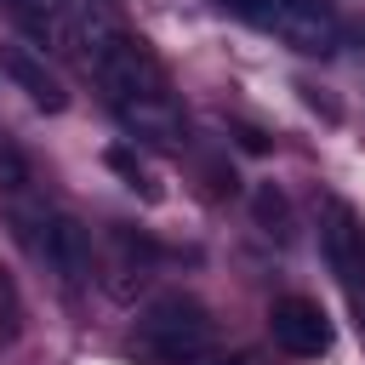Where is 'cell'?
<instances>
[{"mask_svg": "<svg viewBox=\"0 0 365 365\" xmlns=\"http://www.w3.org/2000/svg\"><path fill=\"white\" fill-rule=\"evenodd\" d=\"M68 51L86 63V74L103 86V97L114 103V114L137 137H148L160 148H177L182 143L188 125H182V108L171 97V80H165L160 57L137 34H125L97 6H74L68 11Z\"/></svg>", "mask_w": 365, "mask_h": 365, "instance_id": "1", "label": "cell"}, {"mask_svg": "<svg viewBox=\"0 0 365 365\" xmlns=\"http://www.w3.org/2000/svg\"><path fill=\"white\" fill-rule=\"evenodd\" d=\"M137 348L154 365H234V359H222L211 314L194 297H160V302H148L143 319H137Z\"/></svg>", "mask_w": 365, "mask_h": 365, "instance_id": "2", "label": "cell"}, {"mask_svg": "<svg viewBox=\"0 0 365 365\" xmlns=\"http://www.w3.org/2000/svg\"><path fill=\"white\" fill-rule=\"evenodd\" d=\"M217 6L234 11V17H245L262 34H279L291 51H308V57L331 51L336 34H342L325 0H217Z\"/></svg>", "mask_w": 365, "mask_h": 365, "instance_id": "3", "label": "cell"}, {"mask_svg": "<svg viewBox=\"0 0 365 365\" xmlns=\"http://www.w3.org/2000/svg\"><path fill=\"white\" fill-rule=\"evenodd\" d=\"M268 331H274V342H279L291 359H319V354H331V319H325V308H319L314 297H279L274 314H268Z\"/></svg>", "mask_w": 365, "mask_h": 365, "instance_id": "4", "label": "cell"}, {"mask_svg": "<svg viewBox=\"0 0 365 365\" xmlns=\"http://www.w3.org/2000/svg\"><path fill=\"white\" fill-rule=\"evenodd\" d=\"M34 251L57 268L63 285H86V279H91V234H86V222H74V217H63V211L40 217Z\"/></svg>", "mask_w": 365, "mask_h": 365, "instance_id": "5", "label": "cell"}, {"mask_svg": "<svg viewBox=\"0 0 365 365\" xmlns=\"http://www.w3.org/2000/svg\"><path fill=\"white\" fill-rule=\"evenodd\" d=\"M0 68H6V80H11L17 91H29L34 108H46V114H63V108H68V91H63V80L46 68L40 51H29V46H6V51H0Z\"/></svg>", "mask_w": 365, "mask_h": 365, "instance_id": "6", "label": "cell"}, {"mask_svg": "<svg viewBox=\"0 0 365 365\" xmlns=\"http://www.w3.org/2000/svg\"><path fill=\"white\" fill-rule=\"evenodd\" d=\"M251 205H257V222H262V234H274V240H291V205H285V194H279L274 182H262Z\"/></svg>", "mask_w": 365, "mask_h": 365, "instance_id": "7", "label": "cell"}, {"mask_svg": "<svg viewBox=\"0 0 365 365\" xmlns=\"http://www.w3.org/2000/svg\"><path fill=\"white\" fill-rule=\"evenodd\" d=\"M34 182V165H29V154L11 143V137H0V188L6 194H23Z\"/></svg>", "mask_w": 365, "mask_h": 365, "instance_id": "8", "label": "cell"}, {"mask_svg": "<svg viewBox=\"0 0 365 365\" xmlns=\"http://www.w3.org/2000/svg\"><path fill=\"white\" fill-rule=\"evenodd\" d=\"M17 331H23V302H17L11 274L0 268V342H17Z\"/></svg>", "mask_w": 365, "mask_h": 365, "instance_id": "9", "label": "cell"}, {"mask_svg": "<svg viewBox=\"0 0 365 365\" xmlns=\"http://www.w3.org/2000/svg\"><path fill=\"white\" fill-rule=\"evenodd\" d=\"M103 160H108V171H120V177H125V182H131V188H143V194H148V200H154V182H148V171H143V165H137V160H131V148H120V143H114V148H108V154H103Z\"/></svg>", "mask_w": 365, "mask_h": 365, "instance_id": "10", "label": "cell"}]
</instances>
